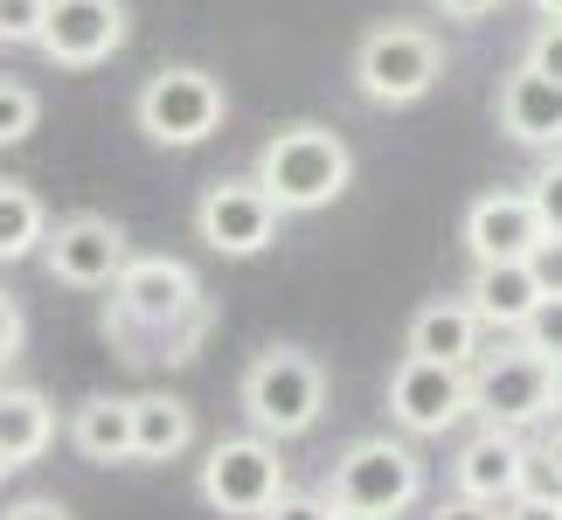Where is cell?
Instances as JSON below:
<instances>
[{"mask_svg":"<svg viewBox=\"0 0 562 520\" xmlns=\"http://www.w3.org/2000/svg\"><path fill=\"white\" fill-rule=\"evenodd\" d=\"M250 181L278 202V215H319V208H334L340 194H348L355 154H348V139H340L334 125L299 118V125H278V133L257 146Z\"/></svg>","mask_w":562,"mask_h":520,"instance_id":"6da1fadb","label":"cell"},{"mask_svg":"<svg viewBox=\"0 0 562 520\" xmlns=\"http://www.w3.org/2000/svg\"><path fill=\"white\" fill-rule=\"evenodd\" d=\"M202 306V278L181 257H125V271L112 278L104 298V334L125 347V361H154L160 334Z\"/></svg>","mask_w":562,"mask_h":520,"instance_id":"7a4b0ae2","label":"cell"},{"mask_svg":"<svg viewBox=\"0 0 562 520\" xmlns=\"http://www.w3.org/2000/svg\"><path fill=\"white\" fill-rule=\"evenodd\" d=\"M236 403H244V417H250L257 438L292 444V438H306V430L327 417V368H319L306 347L278 340V347H265V354L244 368Z\"/></svg>","mask_w":562,"mask_h":520,"instance_id":"3957f363","label":"cell"},{"mask_svg":"<svg viewBox=\"0 0 562 520\" xmlns=\"http://www.w3.org/2000/svg\"><path fill=\"white\" fill-rule=\"evenodd\" d=\"M133 118H139V133L154 146H167V154H194V146H209L223 133L229 91H223L215 70H202V63H160V70L139 83Z\"/></svg>","mask_w":562,"mask_h":520,"instance_id":"277c9868","label":"cell"},{"mask_svg":"<svg viewBox=\"0 0 562 520\" xmlns=\"http://www.w3.org/2000/svg\"><path fill=\"white\" fill-rule=\"evenodd\" d=\"M438 77H445V42L424 21H375L355 42V91L382 104V112H403V104L430 98Z\"/></svg>","mask_w":562,"mask_h":520,"instance_id":"5b68a950","label":"cell"},{"mask_svg":"<svg viewBox=\"0 0 562 520\" xmlns=\"http://www.w3.org/2000/svg\"><path fill=\"white\" fill-rule=\"evenodd\" d=\"M334 513H389L403 520L424 500V459L417 444L403 438H355L327 472V493H319Z\"/></svg>","mask_w":562,"mask_h":520,"instance_id":"8992f818","label":"cell"},{"mask_svg":"<svg viewBox=\"0 0 562 520\" xmlns=\"http://www.w3.org/2000/svg\"><path fill=\"white\" fill-rule=\"evenodd\" d=\"M194 486H202V500L215 513H229V520H257L265 507H278V493H292L278 444L257 438V430H244V438H215L202 451V479Z\"/></svg>","mask_w":562,"mask_h":520,"instance_id":"52a82bcc","label":"cell"},{"mask_svg":"<svg viewBox=\"0 0 562 520\" xmlns=\"http://www.w3.org/2000/svg\"><path fill=\"white\" fill-rule=\"evenodd\" d=\"M472 382V417H486L493 430H528V423H549V361L528 354L521 340L507 347H480V361L465 368Z\"/></svg>","mask_w":562,"mask_h":520,"instance_id":"ba28073f","label":"cell"},{"mask_svg":"<svg viewBox=\"0 0 562 520\" xmlns=\"http://www.w3.org/2000/svg\"><path fill=\"white\" fill-rule=\"evenodd\" d=\"M278 202L265 188L250 181V173H223V181L202 188V202H194V236L215 250V257H265L278 244Z\"/></svg>","mask_w":562,"mask_h":520,"instance_id":"9c48e42d","label":"cell"},{"mask_svg":"<svg viewBox=\"0 0 562 520\" xmlns=\"http://www.w3.org/2000/svg\"><path fill=\"white\" fill-rule=\"evenodd\" d=\"M472 417V382L465 368H445V361H417L403 354L389 368V423L403 438H445Z\"/></svg>","mask_w":562,"mask_h":520,"instance_id":"30bf717a","label":"cell"},{"mask_svg":"<svg viewBox=\"0 0 562 520\" xmlns=\"http://www.w3.org/2000/svg\"><path fill=\"white\" fill-rule=\"evenodd\" d=\"M125 257L133 250H125V229L112 215H63V223H49V236H42V264L70 292H112Z\"/></svg>","mask_w":562,"mask_h":520,"instance_id":"8fae6325","label":"cell"},{"mask_svg":"<svg viewBox=\"0 0 562 520\" xmlns=\"http://www.w3.org/2000/svg\"><path fill=\"white\" fill-rule=\"evenodd\" d=\"M133 35V14L125 0H49V21H42L35 49L56 63V70H98L112 63Z\"/></svg>","mask_w":562,"mask_h":520,"instance_id":"7c38bea8","label":"cell"},{"mask_svg":"<svg viewBox=\"0 0 562 520\" xmlns=\"http://www.w3.org/2000/svg\"><path fill=\"white\" fill-rule=\"evenodd\" d=\"M451 486H459V500L507 507L514 493L535 486V451L521 444V430H493V423H480V430L459 444V459H451Z\"/></svg>","mask_w":562,"mask_h":520,"instance_id":"4fadbf2b","label":"cell"},{"mask_svg":"<svg viewBox=\"0 0 562 520\" xmlns=\"http://www.w3.org/2000/svg\"><path fill=\"white\" fill-rule=\"evenodd\" d=\"M493 118L514 146H535V154H562V83L514 63L501 77V98H493Z\"/></svg>","mask_w":562,"mask_h":520,"instance_id":"5bb4252c","label":"cell"},{"mask_svg":"<svg viewBox=\"0 0 562 520\" xmlns=\"http://www.w3.org/2000/svg\"><path fill=\"white\" fill-rule=\"evenodd\" d=\"M535 244H542V223H535L528 194L493 188V194H480V202L465 208V250H472V264H521Z\"/></svg>","mask_w":562,"mask_h":520,"instance_id":"9a60e30c","label":"cell"},{"mask_svg":"<svg viewBox=\"0 0 562 520\" xmlns=\"http://www.w3.org/2000/svg\"><path fill=\"white\" fill-rule=\"evenodd\" d=\"M480 340H486V327L472 319L465 298H424V306L409 313L403 354H417V361H445V368H472V361H480Z\"/></svg>","mask_w":562,"mask_h":520,"instance_id":"2e32d148","label":"cell"},{"mask_svg":"<svg viewBox=\"0 0 562 520\" xmlns=\"http://www.w3.org/2000/svg\"><path fill=\"white\" fill-rule=\"evenodd\" d=\"M465 306L486 334H521V319L542 306V285H535L528 257L521 264H472V285H465Z\"/></svg>","mask_w":562,"mask_h":520,"instance_id":"e0dca14e","label":"cell"},{"mask_svg":"<svg viewBox=\"0 0 562 520\" xmlns=\"http://www.w3.org/2000/svg\"><path fill=\"white\" fill-rule=\"evenodd\" d=\"M194 444V409L167 388L133 396V465H175Z\"/></svg>","mask_w":562,"mask_h":520,"instance_id":"ac0fdd59","label":"cell"},{"mask_svg":"<svg viewBox=\"0 0 562 520\" xmlns=\"http://www.w3.org/2000/svg\"><path fill=\"white\" fill-rule=\"evenodd\" d=\"M70 444L91 465H133V396H83L70 409Z\"/></svg>","mask_w":562,"mask_h":520,"instance_id":"d6986e66","label":"cell"},{"mask_svg":"<svg viewBox=\"0 0 562 520\" xmlns=\"http://www.w3.org/2000/svg\"><path fill=\"white\" fill-rule=\"evenodd\" d=\"M56 444V403L42 388H0V459L14 472Z\"/></svg>","mask_w":562,"mask_h":520,"instance_id":"ffe728a7","label":"cell"},{"mask_svg":"<svg viewBox=\"0 0 562 520\" xmlns=\"http://www.w3.org/2000/svg\"><path fill=\"white\" fill-rule=\"evenodd\" d=\"M42 236H49V208H42V194L21 188V181H0V264L35 257Z\"/></svg>","mask_w":562,"mask_h":520,"instance_id":"44dd1931","label":"cell"},{"mask_svg":"<svg viewBox=\"0 0 562 520\" xmlns=\"http://www.w3.org/2000/svg\"><path fill=\"white\" fill-rule=\"evenodd\" d=\"M42 125V98H35V83H21V77H0V146H21Z\"/></svg>","mask_w":562,"mask_h":520,"instance_id":"7402d4cb","label":"cell"},{"mask_svg":"<svg viewBox=\"0 0 562 520\" xmlns=\"http://www.w3.org/2000/svg\"><path fill=\"white\" fill-rule=\"evenodd\" d=\"M209 327H215V306L202 298L188 319H175V327L160 334V347H154V361H167V368H188L194 354H202V340H209Z\"/></svg>","mask_w":562,"mask_h":520,"instance_id":"603a6c76","label":"cell"},{"mask_svg":"<svg viewBox=\"0 0 562 520\" xmlns=\"http://www.w3.org/2000/svg\"><path fill=\"white\" fill-rule=\"evenodd\" d=\"M535 223H542V236H562V154H549L542 167H535V181L521 188Z\"/></svg>","mask_w":562,"mask_h":520,"instance_id":"cb8c5ba5","label":"cell"},{"mask_svg":"<svg viewBox=\"0 0 562 520\" xmlns=\"http://www.w3.org/2000/svg\"><path fill=\"white\" fill-rule=\"evenodd\" d=\"M528 347V354H542L549 368L562 361V298H542V306H535L528 319H521V334H514Z\"/></svg>","mask_w":562,"mask_h":520,"instance_id":"d4e9b609","label":"cell"},{"mask_svg":"<svg viewBox=\"0 0 562 520\" xmlns=\"http://www.w3.org/2000/svg\"><path fill=\"white\" fill-rule=\"evenodd\" d=\"M42 21H49V0H0V42H42Z\"/></svg>","mask_w":562,"mask_h":520,"instance_id":"484cf974","label":"cell"},{"mask_svg":"<svg viewBox=\"0 0 562 520\" xmlns=\"http://www.w3.org/2000/svg\"><path fill=\"white\" fill-rule=\"evenodd\" d=\"M528 70H542V77H555L562 83V21H542V29L528 35Z\"/></svg>","mask_w":562,"mask_h":520,"instance_id":"4316f807","label":"cell"},{"mask_svg":"<svg viewBox=\"0 0 562 520\" xmlns=\"http://www.w3.org/2000/svg\"><path fill=\"white\" fill-rule=\"evenodd\" d=\"M528 271H535V285H542V298H562V236H542V244L528 250Z\"/></svg>","mask_w":562,"mask_h":520,"instance_id":"83f0119b","label":"cell"},{"mask_svg":"<svg viewBox=\"0 0 562 520\" xmlns=\"http://www.w3.org/2000/svg\"><path fill=\"white\" fill-rule=\"evenodd\" d=\"M501 520H562V493L528 486V493H514V500L501 507Z\"/></svg>","mask_w":562,"mask_h":520,"instance_id":"f1b7e54d","label":"cell"},{"mask_svg":"<svg viewBox=\"0 0 562 520\" xmlns=\"http://www.w3.org/2000/svg\"><path fill=\"white\" fill-rule=\"evenodd\" d=\"M257 520H334V507L319 493H278V507H265Z\"/></svg>","mask_w":562,"mask_h":520,"instance_id":"f546056e","label":"cell"},{"mask_svg":"<svg viewBox=\"0 0 562 520\" xmlns=\"http://www.w3.org/2000/svg\"><path fill=\"white\" fill-rule=\"evenodd\" d=\"M21 340H29V319H21V306H14L8 292H0V368L21 354Z\"/></svg>","mask_w":562,"mask_h":520,"instance_id":"4dcf8cb0","label":"cell"},{"mask_svg":"<svg viewBox=\"0 0 562 520\" xmlns=\"http://www.w3.org/2000/svg\"><path fill=\"white\" fill-rule=\"evenodd\" d=\"M0 520H77V513L63 507V500H42V493H35V500H14Z\"/></svg>","mask_w":562,"mask_h":520,"instance_id":"1f68e13d","label":"cell"},{"mask_svg":"<svg viewBox=\"0 0 562 520\" xmlns=\"http://www.w3.org/2000/svg\"><path fill=\"white\" fill-rule=\"evenodd\" d=\"M430 8H438L445 21H486V14H501L507 0H430Z\"/></svg>","mask_w":562,"mask_h":520,"instance_id":"d6a6232c","label":"cell"},{"mask_svg":"<svg viewBox=\"0 0 562 520\" xmlns=\"http://www.w3.org/2000/svg\"><path fill=\"white\" fill-rule=\"evenodd\" d=\"M430 520H501V507H480V500H445V507H430Z\"/></svg>","mask_w":562,"mask_h":520,"instance_id":"836d02e7","label":"cell"},{"mask_svg":"<svg viewBox=\"0 0 562 520\" xmlns=\"http://www.w3.org/2000/svg\"><path fill=\"white\" fill-rule=\"evenodd\" d=\"M549 409H555V417H562V361L549 368Z\"/></svg>","mask_w":562,"mask_h":520,"instance_id":"e575fe53","label":"cell"},{"mask_svg":"<svg viewBox=\"0 0 562 520\" xmlns=\"http://www.w3.org/2000/svg\"><path fill=\"white\" fill-rule=\"evenodd\" d=\"M528 8L542 14V21H562V0H528Z\"/></svg>","mask_w":562,"mask_h":520,"instance_id":"d590c367","label":"cell"},{"mask_svg":"<svg viewBox=\"0 0 562 520\" xmlns=\"http://www.w3.org/2000/svg\"><path fill=\"white\" fill-rule=\"evenodd\" d=\"M334 520H389V513H334Z\"/></svg>","mask_w":562,"mask_h":520,"instance_id":"8d00e7d4","label":"cell"},{"mask_svg":"<svg viewBox=\"0 0 562 520\" xmlns=\"http://www.w3.org/2000/svg\"><path fill=\"white\" fill-rule=\"evenodd\" d=\"M8 472H14V465H8V459H0V479H8Z\"/></svg>","mask_w":562,"mask_h":520,"instance_id":"74e56055","label":"cell"}]
</instances>
